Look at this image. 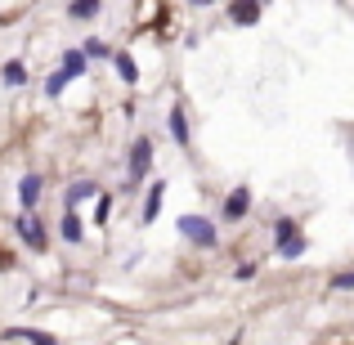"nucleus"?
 I'll return each instance as SVG.
<instances>
[{"label": "nucleus", "mask_w": 354, "mask_h": 345, "mask_svg": "<svg viewBox=\"0 0 354 345\" xmlns=\"http://www.w3.org/2000/svg\"><path fill=\"white\" fill-rule=\"evenodd\" d=\"M14 229H18V238H23L32 251H45V247H50V233H45V225H41V216H36V211H23V216L14 220Z\"/></svg>", "instance_id": "f257e3e1"}, {"label": "nucleus", "mask_w": 354, "mask_h": 345, "mask_svg": "<svg viewBox=\"0 0 354 345\" xmlns=\"http://www.w3.org/2000/svg\"><path fill=\"white\" fill-rule=\"evenodd\" d=\"M148 166H153V139L139 135L135 148H130V180H126V189H135V184L148 180Z\"/></svg>", "instance_id": "f03ea898"}, {"label": "nucleus", "mask_w": 354, "mask_h": 345, "mask_svg": "<svg viewBox=\"0 0 354 345\" xmlns=\"http://www.w3.org/2000/svg\"><path fill=\"white\" fill-rule=\"evenodd\" d=\"M180 233L193 242V247H202V251H211V247H216V229H211L202 216H180Z\"/></svg>", "instance_id": "7ed1b4c3"}, {"label": "nucleus", "mask_w": 354, "mask_h": 345, "mask_svg": "<svg viewBox=\"0 0 354 345\" xmlns=\"http://www.w3.org/2000/svg\"><path fill=\"white\" fill-rule=\"evenodd\" d=\"M41 193H45L41 175H23V180H18V202H23V211H32L36 202H41Z\"/></svg>", "instance_id": "20e7f679"}, {"label": "nucleus", "mask_w": 354, "mask_h": 345, "mask_svg": "<svg viewBox=\"0 0 354 345\" xmlns=\"http://www.w3.org/2000/svg\"><path fill=\"white\" fill-rule=\"evenodd\" d=\"M247 211H251V189L242 184V189H234V193L225 198V220H242Z\"/></svg>", "instance_id": "39448f33"}, {"label": "nucleus", "mask_w": 354, "mask_h": 345, "mask_svg": "<svg viewBox=\"0 0 354 345\" xmlns=\"http://www.w3.org/2000/svg\"><path fill=\"white\" fill-rule=\"evenodd\" d=\"M166 130H171V139H175L180 148H189V117H184V108H180V104H175V108H171V117H166Z\"/></svg>", "instance_id": "423d86ee"}, {"label": "nucleus", "mask_w": 354, "mask_h": 345, "mask_svg": "<svg viewBox=\"0 0 354 345\" xmlns=\"http://www.w3.org/2000/svg\"><path fill=\"white\" fill-rule=\"evenodd\" d=\"M162 193H166V184H162V180H153V189H148V198H144V216H139L144 225H153V220L162 216Z\"/></svg>", "instance_id": "0eeeda50"}, {"label": "nucleus", "mask_w": 354, "mask_h": 345, "mask_svg": "<svg viewBox=\"0 0 354 345\" xmlns=\"http://www.w3.org/2000/svg\"><path fill=\"white\" fill-rule=\"evenodd\" d=\"M229 18L242 23V27H251L260 18V0H234V5H229Z\"/></svg>", "instance_id": "6e6552de"}, {"label": "nucleus", "mask_w": 354, "mask_h": 345, "mask_svg": "<svg viewBox=\"0 0 354 345\" xmlns=\"http://www.w3.org/2000/svg\"><path fill=\"white\" fill-rule=\"evenodd\" d=\"M0 337H5V341H32V345H50L54 341L50 332H36V328H5Z\"/></svg>", "instance_id": "1a4fd4ad"}, {"label": "nucleus", "mask_w": 354, "mask_h": 345, "mask_svg": "<svg viewBox=\"0 0 354 345\" xmlns=\"http://www.w3.org/2000/svg\"><path fill=\"white\" fill-rule=\"evenodd\" d=\"M86 63H90V54H86V50H68V54H63V72H68L72 81L86 72Z\"/></svg>", "instance_id": "9d476101"}, {"label": "nucleus", "mask_w": 354, "mask_h": 345, "mask_svg": "<svg viewBox=\"0 0 354 345\" xmlns=\"http://www.w3.org/2000/svg\"><path fill=\"white\" fill-rule=\"evenodd\" d=\"M0 81H5V86H23V81H27V63L23 59H9L5 68H0Z\"/></svg>", "instance_id": "9b49d317"}, {"label": "nucleus", "mask_w": 354, "mask_h": 345, "mask_svg": "<svg viewBox=\"0 0 354 345\" xmlns=\"http://www.w3.org/2000/svg\"><path fill=\"white\" fill-rule=\"evenodd\" d=\"M59 229H63V242H72V247L86 238V229H81V220H77V211H72V207H68V216H63V225H59Z\"/></svg>", "instance_id": "f8f14e48"}, {"label": "nucleus", "mask_w": 354, "mask_h": 345, "mask_svg": "<svg viewBox=\"0 0 354 345\" xmlns=\"http://www.w3.org/2000/svg\"><path fill=\"white\" fill-rule=\"evenodd\" d=\"M99 9H104V0H72V5H68V14L77 18V23H86V18H95Z\"/></svg>", "instance_id": "ddd939ff"}, {"label": "nucleus", "mask_w": 354, "mask_h": 345, "mask_svg": "<svg viewBox=\"0 0 354 345\" xmlns=\"http://www.w3.org/2000/svg\"><path fill=\"white\" fill-rule=\"evenodd\" d=\"M113 68H117L121 81H130V86L139 81V68H135V59H130V54H113Z\"/></svg>", "instance_id": "4468645a"}, {"label": "nucleus", "mask_w": 354, "mask_h": 345, "mask_svg": "<svg viewBox=\"0 0 354 345\" xmlns=\"http://www.w3.org/2000/svg\"><path fill=\"white\" fill-rule=\"evenodd\" d=\"M278 256H283V260H301V256H305V238H301V233H296V238L278 242Z\"/></svg>", "instance_id": "2eb2a0df"}, {"label": "nucleus", "mask_w": 354, "mask_h": 345, "mask_svg": "<svg viewBox=\"0 0 354 345\" xmlns=\"http://www.w3.org/2000/svg\"><path fill=\"white\" fill-rule=\"evenodd\" d=\"M95 184H90V180H81V184H72V189H68V207H77V202H86V198H95Z\"/></svg>", "instance_id": "dca6fc26"}, {"label": "nucleus", "mask_w": 354, "mask_h": 345, "mask_svg": "<svg viewBox=\"0 0 354 345\" xmlns=\"http://www.w3.org/2000/svg\"><path fill=\"white\" fill-rule=\"evenodd\" d=\"M296 233H301V229H296V220L283 216V220L274 225V247H278V242H287V238H296Z\"/></svg>", "instance_id": "f3484780"}, {"label": "nucleus", "mask_w": 354, "mask_h": 345, "mask_svg": "<svg viewBox=\"0 0 354 345\" xmlns=\"http://www.w3.org/2000/svg\"><path fill=\"white\" fill-rule=\"evenodd\" d=\"M68 81H72V77H68V72L59 68V72H54L50 81H45V95H50V99H59V95H63V86H68Z\"/></svg>", "instance_id": "a211bd4d"}, {"label": "nucleus", "mask_w": 354, "mask_h": 345, "mask_svg": "<svg viewBox=\"0 0 354 345\" xmlns=\"http://www.w3.org/2000/svg\"><path fill=\"white\" fill-rule=\"evenodd\" d=\"M332 292H354V269H346V274L332 278Z\"/></svg>", "instance_id": "6ab92c4d"}, {"label": "nucleus", "mask_w": 354, "mask_h": 345, "mask_svg": "<svg viewBox=\"0 0 354 345\" xmlns=\"http://www.w3.org/2000/svg\"><path fill=\"white\" fill-rule=\"evenodd\" d=\"M86 54H90V59H108V45H104V41H95V36H90V41H86Z\"/></svg>", "instance_id": "aec40b11"}, {"label": "nucleus", "mask_w": 354, "mask_h": 345, "mask_svg": "<svg viewBox=\"0 0 354 345\" xmlns=\"http://www.w3.org/2000/svg\"><path fill=\"white\" fill-rule=\"evenodd\" d=\"M108 211H113V198H108V193H104V198H99V207H95V220H99V225H104V220H108Z\"/></svg>", "instance_id": "412c9836"}, {"label": "nucleus", "mask_w": 354, "mask_h": 345, "mask_svg": "<svg viewBox=\"0 0 354 345\" xmlns=\"http://www.w3.org/2000/svg\"><path fill=\"white\" fill-rule=\"evenodd\" d=\"M189 5H211V0H189Z\"/></svg>", "instance_id": "4be33fe9"}, {"label": "nucleus", "mask_w": 354, "mask_h": 345, "mask_svg": "<svg viewBox=\"0 0 354 345\" xmlns=\"http://www.w3.org/2000/svg\"><path fill=\"white\" fill-rule=\"evenodd\" d=\"M260 5H265V0H260Z\"/></svg>", "instance_id": "5701e85b"}]
</instances>
